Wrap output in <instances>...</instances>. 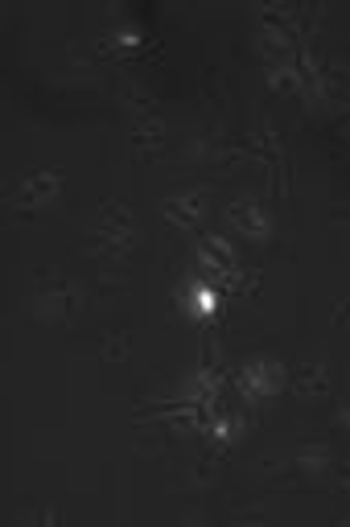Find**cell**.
Returning a JSON list of instances; mask_svg holds the SVG:
<instances>
[{"label":"cell","instance_id":"obj_1","mask_svg":"<svg viewBox=\"0 0 350 527\" xmlns=\"http://www.w3.org/2000/svg\"><path fill=\"white\" fill-rule=\"evenodd\" d=\"M136 239H140V231H136L132 210L124 202H103L99 215H95V223H91L87 248L95 256H103L108 264H124L132 256V248H136Z\"/></svg>","mask_w":350,"mask_h":527},{"label":"cell","instance_id":"obj_15","mask_svg":"<svg viewBox=\"0 0 350 527\" xmlns=\"http://www.w3.org/2000/svg\"><path fill=\"white\" fill-rule=\"evenodd\" d=\"M342 136H346V140H350V120H346V124H342Z\"/></svg>","mask_w":350,"mask_h":527},{"label":"cell","instance_id":"obj_11","mask_svg":"<svg viewBox=\"0 0 350 527\" xmlns=\"http://www.w3.org/2000/svg\"><path fill=\"white\" fill-rule=\"evenodd\" d=\"M293 462H297L305 474H318V470L330 466V449H326V445H301V449L293 453Z\"/></svg>","mask_w":350,"mask_h":527},{"label":"cell","instance_id":"obj_8","mask_svg":"<svg viewBox=\"0 0 350 527\" xmlns=\"http://www.w3.org/2000/svg\"><path fill=\"white\" fill-rule=\"evenodd\" d=\"M219 285H210V280H186L178 285V309L182 313H210L219 309Z\"/></svg>","mask_w":350,"mask_h":527},{"label":"cell","instance_id":"obj_9","mask_svg":"<svg viewBox=\"0 0 350 527\" xmlns=\"http://www.w3.org/2000/svg\"><path fill=\"white\" fill-rule=\"evenodd\" d=\"M132 140L140 149H165V140H169V124L161 120V116H140L136 124H132Z\"/></svg>","mask_w":350,"mask_h":527},{"label":"cell","instance_id":"obj_3","mask_svg":"<svg viewBox=\"0 0 350 527\" xmlns=\"http://www.w3.org/2000/svg\"><path fill=\"white\" fill-rule=\"evenodd\" d=\"M62 169H38V173H25V178L17 182V190H13V210H42V206H50L58 194H62Z\"/></svg>","mask_w":350,"mask_h":527},{"label":"cell","instance_id":"obj_5","mask_svg":"<svg viewBox=\"0 0 350 527\" xmlns=\"http://www.w3.org/2000/svg\"><path fill=\"white\" fill-rule=\"evenodd\" d=\"M227 223L235 231H243L248 239H256V243L272 239V215H268V206L260 198H235L227 206Z\"/></svg>","mask_w":350,"mask_h":527},{"label":"cell","instance_id":"obj_14","mask_svg":"<svg viewBox=\"0 0 350 527\" xmlns=\"http://www.w3.org/2000/svg\"><path fill=\"white\" fill-rule=\"evenodd\" d=\"M350 318V305H338V322H346Z\"/></svg>","mask_w":350,"mask_h":527},{"label":"cell","instance_id":"obj_12","mask_svg":"<svg viewBox=\"0 0 350 527\" xmlns=\"http://www.w3.org/2000/svg\"><path fill=\"white\" fill-rule=\"evenodd\" d=\"M108 355H128V338H108Z\"/></svg>","mask_w":350,"mask_h":527},{"label":"cell","instance_id":"obj_4","mask_svg":"<svg viewBox=\"0 0 350 527\" xmlns=\"http://www.w3.org/2000/svg\"><path fill=\"white\" fill-rule=\"evenodd\" d=\"M83 305V293L75 280H54V285H46L38 297H33V313H38L42 322H66V318H75Z\"/></svg>","mask_w":350,"mask_h":527},{"label":"cell","instance_id":"obj_6","mask_svg":"<svg viewBox=\"0 0 350 527\" xmlns=\"http://www.w3.org/2000/svg\"><path fill=\"white\" fill-rule=\"evenodd\" d=\"M161 215H165V223H173L178 231H194L198 223H202V215H206V190H173L165 202H161Z\"/></svg>","mask_w":350,"mask_h":527},{"label":"cell","instance_id":"obj_10","mask_svg":"<svg viewBox=\"0 0 350 527\" xmlns=\"http://www.w3.org/2000/svg\"><path fill=\"white\" fill-rule=\"evenodd\" d=\"M264 70H268L272 91H280V95H305V79H301V70H297V58L285 62V66H264Z\"/></svg>","mask_w":350,"mask_h":527},{"label":"cell","instance_id":"obj_7","mask_svg":"<svg viewBox=\"0 0 350 527\" xmlns=\"http://www.w3.org/2000/svg\"><path fill=\"white\" fill-rule=\"evenodd\" d=\"M293 392L301 400H322V396H330V367H326V359H305L293 371Z\"/></svg>","mask_w":350,"mask_h":527},{"label":"cell","instance_id":"obj_2","mask_svg":"<svg viewBox=\"0 0 350 527\" xmlns=\"http://www.w3.org/2000/svg\"><path fill=\"white\" fill-rule=\"evenodd\" d=\"M280 383H285V367H280L276 359H268V355H256L235 371V388L248 400H268Z\"/></svg>","mask_w":350,"mask_h":527},{"label":"cell","instance_id":"obj_13","mask_svg":"<svg viewBox=\"0 0 350 527\" xmlns=\"http://www.w3.org/2000/svg\"><path fill=\"white\" fill-rule=\"evenodd\" d=\"M338 425H346L350 429V396L342 400V408H338Z\"/></svg>","mask_w":350,"mask_h":527}]
</instances>
